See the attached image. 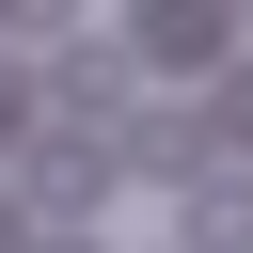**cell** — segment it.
<instances>
[{
	"instance_id": "3",
	"label": "cell",
	"mask_w": 253,
	"mask_h": 253,
	"mask_svg": "<svg viewBox=\"0 0 253 253\" xmlns=\"http://www.w3.org/2000/svg\"><path fill=\"white\" fill-rule=\"evenodd\" d=\"M32 190H47L63 221H79V206L111 190V142H47V126H32Z\"/></svg>"
},
{
	"instance_id": "8",
	"label": "cell",
	"mask_w": 253,
	"mask_h": 253,
	"mask_svg": "<svg viewBox=\"0 0 253 253\" xmlns=\"http://www.w3.org/2000/svg\"><path fill=\"white\" fill-rule=\"evenodd\" d=\"M0 32H63V0H0Z\"/></svg>"
},
{
	"instance_id": "7",
	"label": "cell",
	"mask_w": 253,
	"mask_h": 253,
	"mask_svg": "<svg viewBox=\"0 0 253 253\" xmlns=\"http://www.w3.org/2000/svg\"><path fill=\"white\" fill-rule=\"evenodd\" d=\"M221 126H237V158H253V63H237V79H221Z\"/></svg>"
},
{
	"instance_id": "2",
	"label": "cell",
	"mask_w": 253,
	"mask_h": 253,
	"mask_svg": "<svg viewBox=\"0 0 253 253\" xmlns=\"http://www.w3.org/2000/svg\"><path fill=\"white\" fill-rule=\"evenodd\" d=\"M126 32H142V63H221V47H237V16H221V0H142Z\"/></svg>"
},
{
	"instance_id": "4",
	"label": "cell",
	"mask_w": 253,
	"mask_h": 253,
	"mask_svg": "<svg viewBox=\"0 0 253 253\" xmlns=\"http://www.w3.org/2000/svg\"><path fill=\"white\" fill-rule=\"evenodd\" d=\"M190 253H253V174H190Z\"/></svg>"
},
{
	"instance_id": "6",
	"label": "cell",
	"mask_w": 253,
	"mask_h": 253,
	"mask_svg": "<svg viewBox=\"0 0 253 253\" xmlns=\"http://www.w3.org/2000/svg\"><path fill=\"white\" fill-rule=\"evenodd\" d=\"M32 126H47V95H32V79H16V63H0V158H16V142H32Z\"/></svg>"
},
{
	"instance_id": "5",
	"label": "cell",
	"mask_w": 253,
	"mask_h": 253,
	"mask_svg": "<svg viewBox=\"0 0 253 253\" xmlns=\"http://www.w3.org/2000/svg\"><path fill=\"white\" fill-rule=\"evenodd\" d=\"M47 95H63V111H111V95H126V47H63V79H47Z\"/></svg>"
},
{
	"instance_id": "1",
	"label": "cell",
	"mask_w": 253,
	"mask_h": 253,
	"mask_svg": "<svg viewBox=\"0 0 253 253\" xmlns=\"http://www.w3.org/2000/svg\"><path fill=\"white\" fill-rule=\"evenodd\" d=\"M111 158H126V174H174V190H190V174H221V111H142V126L111 142Z\"/></svg>"
},
{
	"instance_id": "9",
	"label": "cell",
	"mask_w": 253,
	"mask_h": 253,
	"mask_svg": "<svg viewBox=\"0 0 253 253\" xmlns=\"http://www.w3.org/2000/svg\"><path fill=\"white\" fill-rule=\"evenodd\" d=\"M16 253H95V237H79V221H63V237H16Z\"/></svg>"
}]
</instances>
